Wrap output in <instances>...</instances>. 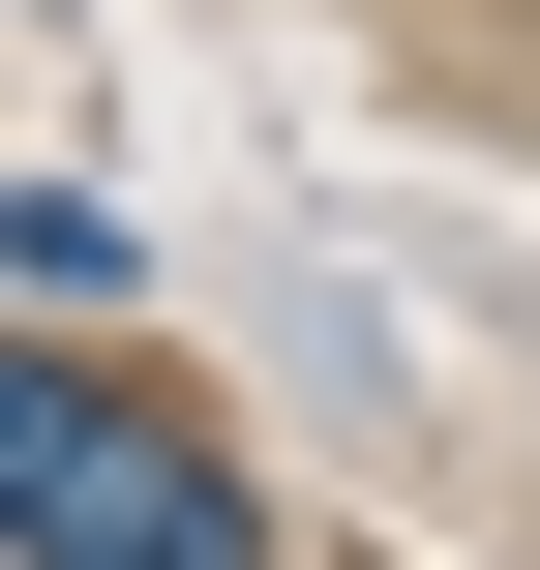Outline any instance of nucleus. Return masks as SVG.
Here are the masks:
<instances>
[{
    "instance_id": "obj_1",
    "label": "nucleus",
    "mask_w": 540,
    "mask_h": 570,
    "mask_svg": "<svg viewBox=\"0 0 540 570\" xmlns=\"http://www.w3.org/2000/svg\"><path fill=\"white\" fill-rule=\"evenodd\" d=\"M0 541H30V570H271V511H240V451H210L180 391L0 361Z\"/></svg>"
}]
</instances>
